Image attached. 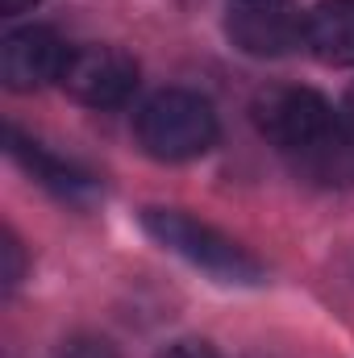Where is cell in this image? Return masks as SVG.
Here are the masks:
<instances>
[{"instance_id":"obj_13","label":"cell","mask_w":354,"mask_h":358,"mask_svg":"<svg viewBox=\"0 0 354 358\" xmlns=\"http://www.w3.org/2000/svg\"><path fill=\"white\" fill-rule=\"evenodd\" d=\"M29 4H38V0H0V13H21Z\"/></svg>"},{"instance_id":"obj_14","label":"cell","mask_w":354,"mask_h":358,"mask_svg":"<svg viewBox=\"0 0 354 358\" xmlns=\"http://www.w3.org/2000/svg\"><path fill=\"white\" fill-rule=\"evenodd\" d=\"M246 4H255V0H246Z\"/></svg>"},{"instance_id":"obj_4","label":"cell","mask_w":354,"mask_h":358,"mask_svg":"<svg viewBox=\"0 0 354 358\" xmlns=\"http://www.w3.org/2000/svg\"><path fill=\"white\" fill-rule=\"evenodd\" d=\"M59 88L88 108H113L134 96L138 63L121 46H104V42L71 46L63 59V71H59Z\"/></svg>"},{"instance_id":"obj_2","label":"cell","mask_w":354,"mask_h":358,"mask_svg":"<svg viewBox=\"0 0 354 358\" xmlns=\"http://www.w3.org/2000/svg\"><path fill=\"white\" fill-rule=\"evenodd\" d=\"M142 225L163 250H171L196 271L213 275L217 283H259L263 279V263L246 246H238L229 234H221L179 208H146Z\"/></svg>"},{"instance_id":"obj_8","label":"cell","mask_w":354,"mask_h":358,"mask_svg":"<svg viewBox=\"0 0 354 358\" xmlns=\"http://www.w3.org/2000/svg\"><path fill=\"white\" fill-rule=\"evenodd\" d=\"M8 150H13V159H21L29 171H34V179H42L46 187H55L59 196H80L84 187H88V176H80V171H71V167H63V163H55L46 150H38L34 142H25L17 129H8Z\"/></svg>"},{"instance_id":"obj_12","label":"cell","mask_w":354,"mask_h":358,"mask_svg":"<svg viewBox=\"0 0 354 358\" xmlns=\"http://www.w3.org/2000/svg\"><path fill=\"white\" fill-rule=\"evenodd\" d=\"M342 121H346V129L354 134V88L346 92V104H342Z\"/></svg>"},{"instance_id":"obj_6","label":"cell","mask_w":354,"mask_h":358,"mask_svg":"<svg viewBox=\"0 0 354 358\" xmlns=\"http://www.w3.org/2000/svg\"><path fill=\"white\" fill-rule=\"evenodd\" d=\"M67 46L46 25H21L0 42V80L8 92H38L42 84H59Z\"/></svg>"},{"instance_id":"obj_7","label":"cell","mask_w":354,"mask_h":358,"mask_svg":"<svg viewBox=\"0 0 354 358\" xmlns=\"http://www.w3.org/2000/svg\"><path fill=\"white\" fill-rule=\"evenodd\" d=\"M304 46L330 67H354V0L313 4L304 13Z\"/></svg>"},{"instance_id":"obj_11","label":"cell","mask_w":354,"mask_h":358,"mask_svg":"<svg viewBox=\"0 0 354 358\" xmlns=\"http://www.w3.org/2000/svg\"><path fill=\"white\" fill-rule=\"evenodd\" d=\"M0 250H4V287H17L21 283V242L8 229H4V246Z\"/></svg>"},{"instance_id":"obj_9","label":"cell","mask_w":354,"mask_h":358,"mask_svg":"<svg viewBox=\"0 0 354 358\" xmlns=\"http://www.w3.org/2000/svg\"><path fill=\"white\" fill-rule=\"evenodd\" d=\"M59 358H121L117 346L108 338H96V334H76L59 346Z\"/></svg>"},{"instance_id":"obj_10","label":"cell","mask_w":354,"mask_h":358,"mask_svg":"<svg viewBox=\"0 0 354 358\" xmlns=\"http://www.w3.org/2000/svg\"><path fill=\"white\" fill-rule=\"evenodd\" d=\"M155 358H221L208 342H200V338H179L171 346H163Z\"/></svg>"},{"instance_id":"obj_1","label":"cell","mask_w":354,"mask_h":358,"mask_svg":"<svg viewBox=\"0 0 354 358\" xmlns=\"http://www.w3.org/2000/svg\"><path fill=\"white\" fill-rule=\"evenodd\" d=\"M250 121L267 142L296 155L309 176L334 183L354 171V134L321 92L300 84H271L255 96Z\"/></svg>"},{"instance_id":"obj_5","label":"cell","mask_w":354,"mask_h":358,"mask_svg":"<svg viewBox=\"0 0 354 358\" xmlns=\"http://www.w3.org/2000/svg\"><path fill=\"white\" fill-rule=\"evenodd\" d=\"M225 34L242 55L279 59L296 46H304V17L288 0H234L225 17Z\"/></svg>"},{"instance_id":"obj_3","label":"cell","mask_w":354,"mask_h":358,"mask_svg":"<svg viewBox=\"0 0 354 358\" xmlns=\"http://www.w3.org/2000/svg\"><path fill=\"white\" fill-rule=\"evenodd\" d=\"M138 142L159 163L200 159L217 142V113L196 92L167 88L142 104V113H138Z\"/></svg>"}]
</instances>
